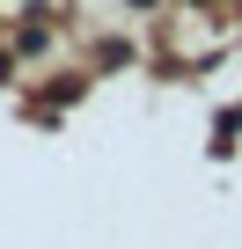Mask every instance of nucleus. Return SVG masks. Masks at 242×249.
Masks as SVG:
<instances>
[{
	"mask_svg": "<svg viewBox=\"0 0 242 249\" xmlns=\"http://www.w3.org/2000/svg\"><path fill=\"white\" fill-rule=\"evenodd\" d=\"M132 8H154V0H132Z\"/></svg>",
	"mask_w": 242,
	"mask_h": 249,
	"instance_id": "obj_2",
	"label": "nucleus"
},
{
	"mask_svg": "<svg viewBox=\"0 0 242 249\" xmlns=\"http://www.w3.org/2000/svg\"><path fill=\"white\" fill-rule=\"evenodd\" d=\"M235 132H242V110H220V140H213V147L227 154V147H235Z\"/></svg>",
	"mask_w": 242,
	"mask_h": 249,
	"instance_id": "obj_1",
	"label": "nucleus"
}]
</instances>
